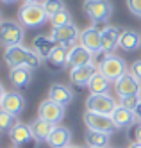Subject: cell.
Here are the masks:
<instances>
[{
  "mask_svg": "<svg viewBox=\"0 0 141 148\" xmlns=\"http://www.w3.org/2000/svg\"><path fill=\"white\" fill-rule=\"evenodd\" d=\"M96 71H98V64H95V62L72 68L70 70V80H72V84H75V86H79V88H88L89 80L93 79V75Z\"/></svg>",
  "mask_w": 141,
  "mask_h": 148,
  "instance_id": "8fae6325",
  "label": "cell"
},
{
  "mask_svg": "<svg viewBox=\"0 0 141 148\" xmlns=\"http://www.w3.org/2000/svg\"><path fill=\"white\" fill-rule=\"evenodd\" d=\"M111 141V134L98 132V130H88L86 132V143L88 146H96V148H107Z\"/></svg>",
  "mask_w": 141,
  "mask_h": 148,
  "instance_id": "d4e9b609",
  "label": "cell"
},
{
  "mask_svg": "<svg viewBox=\"0 0 141 148\" xmlns=\"http://www.w3.org/2000/svg\"><path fill=\"white\" fill-rule=\"evenodd\" d=\"M109 86H111V80L105 79L100 71H96L93 75V79L89 80L88 89L91 91V95H100V93H107V91H109Z\"/></svg>",
  "mask_w": 141,
  "mask_h": 148,
  "instance_id": "484cf974",
  "label": "cell"
},
{
  "mask_svg": "<svg viewBox=\"0 0 141 148\" xmlns=\"http://www.w3.org/2000/svg\"><path fill=\"white\" fill-rule=\"evenodd\" d=\"M14 148H16V146H14Z\"/></svg>",
  "mask_w": 141,
  "mask_h": 148,
  "instance_id": "ee69618b",
  "label": "cell"
},
{
  "mask_svg": "<svg viewBox=\"0 0 141 148\" xmlns=\"http://www.w3.org/2000/svg\"><path fill=\"white\" fill-rule=\"evenodd\" d=\"M93 62V54L84 48L82 45H75L70 54H68V66L70 68H77V66H84V64H89Z\"/></svg>",
  "mask_w": 141,
  "mask_h": 148,
  "instance_id": "44dd1931",
  "label": "cell"
},
{
  "mask_svg": "<svg viewBox=\"0 0 141 148\" xmlns=\"http://www.w3.org/2000/svg\"><path fill=\"white\" fill-rule=\"evenodd\" d=\"M111 118L114 121V125L118 129H131V127L136 123V118H134V112L131 109H125L122 105H118L114 109V112L111 114Z\"/></svg>",
  "mask_w": 141,
  "mask_h": 148,
  "instance_id": "7402d4cb",
  "label": "cell"
},
{
  "mask_svg": "<svg viewBox=\"0 0 141 148\" xmlns=\"http://www.w3.org/2000/svg\"><path fill=\"white\" fill-rule=\"evenodd\" d=\"M54 127L56 125H52V123H48L45 120H39V118H36L34 121H30V130H32V134H34V137L38 139V143H47V137L50 136Z\"/></svg>",
  "mask_w": 141,
  "mask_h": 148,
  "instance_id": "cb8c5ba5",
  "label": "cell"
},
{
  "mask_svg": "<svg viewBox=\"0 0 141 148\" xmlns=\"http://www.w3.org/2000/svg\"><path fill=\"white\" fill-rule=\"evenodd\" d=\"M47 145L50 148H66L72 145V130L68 127L56 125L52 129L50 136L47 137Z\"/></svg>",
  "mask_w": 141,
  "mask_h": 148,
  "instance_id": "9a60e30c",
  "label": "cell"
},
{
  "mask_svg": "<svg viewBox=\"0 0 141 148\" xmlns=\"http://www.w3.org/2000/svg\"><path fill=\"white\" fill-rule=\"evenodd\" d=\"M134 112V118H136V123H141V102L138 103V107L132 111Z\"/></svg>",
  "mask_w": 141,
  "mask_h": 148,
  "instance_id": "836d02e7",
  "label": "cell"
},
{
  "mask_svg": "<svg viewBox=\"0 0 141 148\" xmlns=\"http://www.w3.org/2000/svg\"><path fill=\"white\" fill-rule=\"evenodd\" d=\"M118 105H120V103H118L111 95H107V93L89 95V97L86 98V109H88V111H95V112L107 114V116H111Z\"/></svg>",
  "mask_w": 141,
  "mask_h": 148,
  "instance_id": "ba28073f",
  "label": "cell"
},
{
  "mask_svg": "<svg viewBox=\"0 0 141 148\" xmlns=\"http://www.w3.org/2000/svg\"><path fill=\"white\" fill-rule=\"evenodd\" d=\"M0 2H2V4H16L18 0H0Z\"/></svg>",
  "mask_w": 141,
  "mask_h": 148,
  "instance_id": "74e56055",
  "label": "cell"
},
{
  "mask_svg": "<svg viewBox=\"0 0 141 148\" xmlns=\"http://www.w3.org/2000/svg\"><path fill=\"white\" fill-rule=\"evenodd\" d=\"M114 89L118 97H129V95H139L141 93V82L132 75L131 71H127L125 75L114 82Z\"/></svg>",
  "mask_w": 141,
  "mask_h": 148,
  "instance_id": "4fadbf2b",
  "label": "cell"
},
{
  "mask_svg": "<svg viewBox=\"0 0 141 148\" xmlns=\"http://www.w3.org/2000/svg\"><path fill=\"white\" fill-rule=\"evenodd\" d=\"M4 61L9 68H18V66H27L30 70H36L41 66V57L36 54L34 50H30L25 45H13L6 47L4 50Z\"/></svg>",
  "mask_w": 141,
  "mask_h": 148,
  "instance_id": "6da1fadb",
  "label": "cell"
},
{
  "mask_svg": "<svg viewBox=\"0 0 141 148\" xmlns=\"http://www.w3.org/2000/svg\"><path fill=\"white\" fill-rule=\"evenodd\" d=\"M139 97H141V93H139Z\"/></svg>",
  "mask_w": 141,
  "mask_h": 148,
  "instance_id": "7bdbcfd3",
  "label": "cell"
},
{
  "mask_svg": "<svg viewBox=\"0 0 141 148\" xmlns=\"http://www.w3.org/2000/svg\"><path fill=\"white\" fill-rule=\"evenodd\" d=\"M129 137L136 143H141V123H134L129 129Z\"/></svg>",
  "mask_w": 141,
  "mask_h": 148,
  "instance_id": "1f68e13d",
  "label": "cell"
},
{
  "mask_svg": "<svg viewBox=\"0 0 141 148\" xmlns=\"http://www.w3.org/2000/svg\"><path fill=\"white\" fill-rule=\"evenodd\" d=\"M25 39V29L20 22L14 20H4L0 23V41L6 47H13V45H23Z\"/></svg>",
  "mask_w": 141,
  "mask_h": 148,
  "instance_id": "5b68a950",
  "label": "cell"
},
{
  "mask_svg": "<svg viewBox=\"0 0 141 148\" xmlns=\"http://www.w3.org/2000/svg\"><path fill=\"white\" fill-rule=\"evenodd\" d=\"M80 45L84 48H88L91 54H102V34H100V30L98 29H95V27H88V29H84L80 30Z\"/></svg>",
  "mask_w": 141,
  "mask_h": 148,
  "instance_id": "7c38bea8",
  "label": "cell"
},
{
  "mask_svg": "<svg viewBox=\"0 0 141 148\" xmlns=\"http://www.w3.org/2000/svg\"><path fill=\"white\" fill-rule=\"evenodd\" d=\"M141 102V97L139 95H129V97H120V103L122 107H125V109H131V111H134L136 107H138V103Z\"/></svg>",
  "mask_w": 141,
  "mask_h": 148,
  "instance_id": "f546056e",
  "label": "cell"
},
{
  "mask_svg": "<svg viewBox=\"0 0 141 148\" xmlns=\"http://www.w3.org/2000/svg\"><path fill=\"white\" fill-rule=\"evenodd\" d=\"M4 22V20H2V13H0V23H2Z\"/></svg>",
  "mask_w": 141,
  "mask_h": 148,
  "instance_id": "ab89813d",
  "label": "cell"
},
{
  "mask_svg": "<svg viewBox=\"0 0 141 148\" xmlns=\"http://www.w3.org/2000/svg\"><path fill=\"white\" fill-rule=\"evenodd\" d=\"M64 109H66L64 105L47 98V100H43L38 107V118L45 120L52 125H59V121L64 118Z\"/></svg>",
  "mask_w": 141,
  "mask_h": 148,
  "instance_id": "9c48e42d",
  "label": "cell"
},
{
  "mask_svg": "<svg viewBox=\"0 0 141 148\" xmlns=\"http://www.w3.org/2000/svg\"><path fill=\"white\" fill-rule=\"evenodd\" d=\"M4 111H7L9 114L13 116H18L25 111V98L21 93H16V91H11V93H6V97L2 100V105H0Z\"/></svg>",
  "mask_w": 141,
  "mask_h": 148,
  "instance_id": "2e32d148",
  "label": "cell"
},
{
  "mask_svg": "<svg viewBox=\"0 0 141 148\" xmlns=\"http://www.w3.org/2000/svg\"><path fill=\"white\" fill-rule=\"evenodd\" d=\"M23 4H41V0H23Z\"/></svg>",
  "mask_w": 141,
  "mask_h": 148,
  "instance_id": "8d00e7d4",
  "label": "cell"
},
{
  "mask_svg": "<svg viewBox=\"0 0 141 148\" xmlns=\"http://www.w3.org/2000/svg\"><path fill=\"white\" fill-rule=\"evenodd\" d=\"M127 148H141V143H136V141H132V143L129 145Z\"/></svg>",
  "mask_w": 141,
  "mask_h": 148,
  "instance_id": "d590c367",
  "label": "cell"
},
{
  "mask_svg": "<svg viewBox=\"0 0 141 148\" xmlns=\"http://www.w3.org/2000/svg\"><path fill=\"white\" fill-rule=\"evenodd\" d=\"M6 89H4V86H2V84H0V105H2V100H4V97H6Z\"/></svg>",
  "mask_w": 141,
  "mask_h": 148,
  "instance_id": "e575fe53",
  "label": "cell"
},
{
  "mask_svg": "<svg viewBox=\"0 0 141 148\" xmlns=\"http://www.w3.org/2000/svg\"><path fill=\"white\" fill-rule=\"evenodd\" d=\"M48 14L45 11V5L41 4H23L18 11V22L27 29H38L45 25Z\"/></svg>",
  "mask_w": 141,
  "mask_h": 148,
  "instance_id": "7a4b0ae2",
  "label": "cell"
},
{
  "mask_svg": "<svg viewBox=\"0 0 141 148\" xmlns=\"http://www.w3.org/2000/svg\"><path fill=\"white\" fill-rule=\"evenodd\" d=\"M84 13L93 23H105L113 16V4L111 0H86L84 2Z\"/></svg>",
  "mask_w": 141,
  "mask_h": 148,
  "instance_id": "277c9868",
  "label": "cell"
},
{
  "mask_svg": "<svg viewBox=\"0 0 141 148\" xmlns=\"http://www.w3.org/2000/svg\"><path fill=\"white\" fill-rule=\"evenodd\" d=\"M56 41L63 47H68L73 48L75 47V41L80 38V30L77 29L75 23H68V25H61V27H52V32H50Z\"/></svg>",
  "mask_w": 141,
  "mask_h": 148,
  "instance_id": "30bf717a",
  "label": "cell"
},
{
  "mask_svg": "<svg viewBox=\"0 0 141 148\" xmlns=\"http://www.w3.org/2000/svg\"><path fill=\"white\" fill-rule=\"evenodd\" d=\"M57 45L59 43L56 41V38H54L52 34H48V36L39 34V36H36L34 39H32V50H34L41 59H48L50 54L57 48Z\"/></svg>",
  "mask_w": 141,
  "mask_h": 148,
  "instance_id": "5bb4252c",
  "label": "cell"
},
{
  "mask_svg": "<svg viewBox=\"0 0 141 148\" xmlns=\"http://www.w3.org/2000/svg\"><path fill=\"white\" fill-rule=\"evenodd\" d=\"M48 98L66 107V105H70V103L73 102V98H75V93H73V89H72V88L64 86V84L54 82L52 86L48 88Z\"/></svg>",
  "mask_w": 141,
  "mask_h": 148,
  "instance_id": "e0dca14e",
  "label": "cell"
},
{
  "mask_svg": "<svg viewBox=\"0 0 141 148\" xmlns=\"http://www.w3.org/2000/svg\"><path fill=\"white\" fill-rule=\"evenodd\" d=\"M102 50L104 54H113V50L118 47V43H120V34L122 30L118 27H113V25H105L102 30Z\"/></svg>",
  "mask_w": 141,
  "mask_h": 148,
  "instance_id": "ac0fdd59",
  "label": "cell"
},
{
  "mask_svg": "<svg viewBox=\"0 0 141 148\" xmlns=\"http://www.w3.org/2000/svg\"><path fill=\"white\" fill-rule=\"evenodd\" d=\"M50 23H52V27H61V25L73 23V22H72V14H70V11H68V9H63L61 13L54 14V16L50 18Z\"/></svg>",
  "mask_w": 141,
  "mask_h": 148,
  "instance_id": "f1b7e54d",
  "label": "cell"
},
{
  "mask_svg": "<svg viewBox=\"0 0 141 148\" xmlns=\"http://www.w3.org/2000/svg\"><path fill=\"white\" fill-rule=\"evenodd\" d=\"M66 148H82V146H75V145H70V146H66Z\"/></svg>",
  "mask_w": 141,
  "mask_h": 148,
  "instance_id": "f35d334b",
  "label": "cell"
},
{
  "mask_svg": "<svg viewBox=\"0 0 141 148\" xmlns=\"http://www.w3.org/2000/svg\"><path fill=\"white\" fill-rule=\"evenodd\" d=\"M88 148H96V146H88Z\"/></svg>",
  "mask_w": 141,
  "mask_h": 148,
  "instance_id": "60d3db41",
  "label": "cell"
},
{
  "mask_svg": "<svg viewBox=\"0 0 141 148\" xmlns=\"http://www.w3.org/2000/svg\"><path fill=\"white\" fill-rule=\"evenodd\" d=\"M16 123H18L16 116L9 114L7 111H4L2 107H0V134H4V132H7V134H9V130L13 129Z\"/></svg>",
  "mask_w": 141,
  "mask_h": 148,
  "instance_id": "4316f807",
  "label": "cell"
},
{
  "mask_svg": "<svg viewBox=\"0 0 141 148\" xmlns=\"http://www.w3.org/2000/svg\"><path fill=\"white\" fill-rule=\"evenodd\" d=\"M84 125L88 130H98V132H105V134H113L118 130V127L114 125L111 116L95 112V111H88V109L84 112Z\"/></svg>",
  "mask_w": 141,
  "mask_h": 148,
  "instance_id": "8992f818",
  "label": "cell"
},
{
  "mask_svg": "<svg viewBox=\"0 0 141 148\" xmlns=\"http://www.w3.org/2000/svg\"><path fill=\"white\" fill-rule=\"evenodd\" d=\"M107 148H114V146H107Z\"/></svg>",
  "mask_w": 141,
  "mask_h": 148,
  "instance_id": "b9f144b4",
  "label": "cell"
},
{
  "mask_svg": "<svg viewBox=\"0 0 141 148\" xmlns=\"http://www.w3.org/2000/svg\"><path fill=\"white\" fill-rule=\"evenodd\" d=\"M9 139L16 148H36V145H38V139L30 130V125L21 123V121H18L9 130Z\"/></svg>",
  "mask_w": 141,
  "mask_h": 148,
  "instance_id": "52a82bcc",
  "label": "cell"
},
{
  "mask_svg": "<svg viewBox=\"0 0 141 148\" xmlns=\"http://www.w3.org/2000/svg\"><path fill=\"white\" fill-rule=\"evenodd\" d=\"M129 71H131L132 73V75L141 82V59H138V61H134L132 62V64H131V70H129Z\"/></svg>",
  "mask_w": 141,
  "mask_h": 148,
  "instance_id": "d6a6232c",
  "label": "cell"
},
{
  "mask_svg": "<svg viewBox=\"0 0 141 148\" xmlns=\"http://www.w3.org/2000/svg\"><path fill=\"white\" fill-rule=\"evenodd\" d=\"M70 50L68 47H63V45H57V48L50 54V57L47 59L48 62V66L52 70H61L64 66H68V54H70Z\"/></svg>",
  "mask_w": 141,
  "mask_h": 148,
  "instance_id": "603a6c76",
  "label": "cell"
},
{
  "mask_svg": "<svg viewBox=\"0 0 141 148\" xmlns=\"http://www.w3.org/2000/svg\"><path fill=\"white\" fill-rule=\"evenodd\" d=\"M123 52H136L141 48V34L132 29H123L120 34V43H118Z\"/></svg>",
  "mask_w": 141,
  "mask_h": 148,
  "instance_id": "ffe728a7",
  "label": "cell"
},
{
  "mask_svg": "<svg viewBox=\"0 0 141 148\" xmlns=\"http://www.w3.org/2000/svg\"><path fill=\"white\" fill-rule=\"evenodd\" d=\"M32 71L34 70H30L27 66L11 68L9 70V79H11V82H13V86L16 89H25V88L30 86V82H32Z\"/></svg>",
  "mask_w": 141,
  "mask_h": 148,
  "instance_id": "d6986e66",
  "label": "cell"
},
{
  "mask_svg": "<svg viewBox=\"0 0 141 148\" xmlns=\"http://www.w3.org/2000/svg\"><path fill=\"white\" fill-rule=\"evenodd\" d=\"M98 71L111 82H118L129 71V68H127V62L123 57L116 56V54H105L104 59L98 62Z\"/></svg>",
  "mask_w": 141,
  "mask_h": 148,
  "instance_id": "3957f363",
  "label": "cell"
},
{
  "mask_svg": "<svg viewBox=\"0 0 141 148\" xmlns=\"http://www.w3.org/2000/svg\"><path fill=\"white\" fill-rule=\"evenodd\" d=\"M125 4H127L129 13L141 18V0H125Z\"/></svg>",
  "mask_w": 141,
  "mask_h": 148,
  "instance_id": "4dcf8cb0",
  "label": "cell"
},
{
  "mask_svg": "<svg viewBox=\"0 0 141 148\" xmlns=\"http://www.w3.org/2000/svg\"><path fill=\"white\" fill-rule=\"evenodd\" d=\"M43 5H45V11H47V14H48V20H50L54 14L61 13L63 9H66V5H64L63 0H45V2H43Z\"/></svg>",
  "mask_w": 141,
  "mask_h": 148,
  "instance_id": "83f0119b",
  "label": "cell"
}]
</instances>
